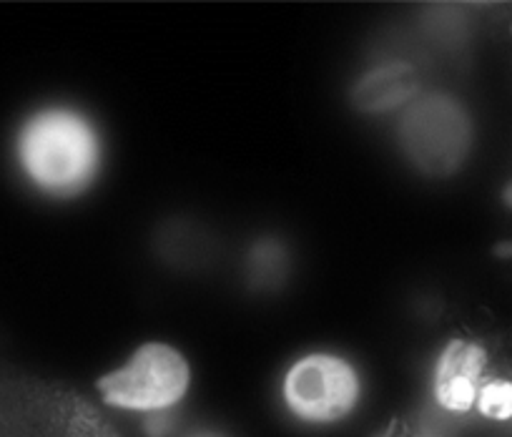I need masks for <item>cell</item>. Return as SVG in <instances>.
I'll return each instance as SVG.
<instances>
[{
  "label": "cell",
  "instance_id": "obj_7",
  "mask_svg": "<svg viewBox=\"0 0 512 437\" xmlns=\"http://www.w3.org/2000/svg\"><path fill=\"white\" fill-rule=\"evenodd\" d=\"M492 254H495V259H500V262H512V239L497 242L495 247H492Z\"/></svg>",
  "mask_w": 512,
  "mask_h": 437
},
{
  "label": "cell",
  "instance_id": "obj_2",
  "mask_svg": "<svg viewBox=\"0 0 512 437\" xmlns=\"http://www.w3.org/2000/svg\"><path fill=\"white\" fill-rule=\"evenodd\" d=\"M191 387L189 360L166 342H144L116 370L98 377L96 390L113 410L161 415L171 410Z\"/></svg>",
  "mask_w": 512,
  "mask_h": 437
},
{
  "label": "cell",
  "instance_id": "obj_3",
  "mask_svg": "<svg viewBox=\"0 0 512 437\" xmlns=\"http://www.w3.org/2000/svg\"><path fill=\"white\" fill-rule=\"evenodd\" d=\"M282 400L287 410L307 425H337L357 410L362 377L344 355L309 352L284 372Z\"/></svg>",
  "mask_w": 512,
  "mask_h": 437
},
{
  "label": "cell",
  "instance_id": "obj_6",
  "mask_svg": "<svg viewBox=\"0 0 512 437\" xmlns=\"http://www.w3.org/2000/svg\"><path fill=\"white\" fill-rule=\"evenodd\" d=\"M477 415L490 422H510L512 420V380H495L482 382L477 390Z\"/></svg>",
  "mask_w": 512,
  "mask_h": 437
},
{
  "label": "cell",
  "instance_id": "obj_9",
  "mask_svg": "<svg viewBox=\"0 0 512 437\" xmlns=\"http://www.w3.org/2000/svg\"><path fill=\"white\" fill-rule=\"evenodd\" d=\"M510 33H512V23H510Z\"/></svg>",
  "mask_w": 512,
  "mask_h": 437
},
{
  "label": "cell",
  "instance_id": "obj_1",
  "mask_svg": "<svg viewBox=\"0 0 512 437\" xmlns=\"http://www.w3.org/2000/svg\"><path fill=\"white\" fill-rule=\"evenodd\" d=\"M18 161L28 179L53 196L81 194L98 174L101 141L76 111L51 108L33 116L18 136Z\"/></svg>",
  "mask_w": 512,
  "mask_h": 437
},
{
  "label": "cell",
  "instance_id": "obj_4",
  "mask_svg": "<svg viewBox=\"0 0 512 437\" xmlns=\"http://www.w3.org/2000/svg\"><path fill=\"white\" fill-rule=\"evenodd\" d=\"M487 370V350L480 342L472 340H450L442 352L437 355L435 372L432 380H442V377H470V380L482 382V375Z\"/></svg>",
  "mask_w": 512,
  "mask_h": 437
},
{
  "label": "cell",
  "instance_id": "obj_5",
  "mask_svg": "<svg viewBox=\"0 0 512 437\" xmlns=\"http://www.w3.org/2000/svg\"><path fill=\"white\" fill-rule=\"evenodd\" d=\"M480 385L482 382L470 380V377H442V380H432V395L445 412L467 415L475 410Z\"/></svg>",
  "mask_w": 512,
  "mask_h": 437
},
{
  "label": "cell",
  "instance_id": "obj_8",
  "mask_svg": "<svg viewBox=\"0 0 512 437\" xmlns=\"http://www.w3.org/2000/svg\"><path fill=\"white\" fill-rule=\"evenodd\" d=\"M500 201L507 211H512V179L500 189Z\"/></svg>",
  "mask_w": 512,
  "mask_h": 437
}]
</instances>
